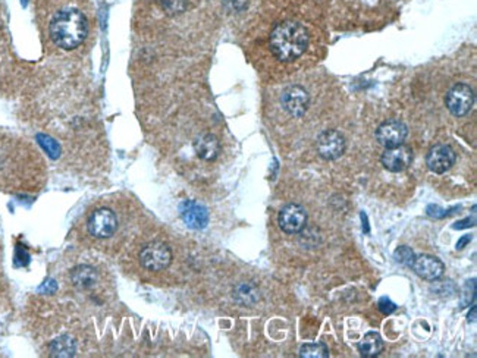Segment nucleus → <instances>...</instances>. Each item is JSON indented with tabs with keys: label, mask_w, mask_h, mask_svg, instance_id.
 I'll return each instance as SVG.
<instances>
[{
	"label": "nucleus",
	"mask_w": 477,
	"mask_h": 358,
	"mask_svg": "<svg viewBox=\"0 0 477 358\" xmlns=\"http://www.w3.org/2000/svg\"><path fill=\"white\" fill-rule=\"evenodd\" d=\"M70 279L73 283L80 290H92L97 283V272L96 268L87 264H81L75 267L73 273H70Z\"/></svg>",
	"instance_id": "obj_15"
},
{
	"label": "nucleus",
	"mask_w": 477,
	"mask_h": 358,
	"mask_svg": "<svg viewBox=\"0 0 477 358\" xmlns=\"http://www.w3.org/2000/svg\"><path fill=\"white\" fill-rule=\"evenodd\" d=\"M413 152L407 146H397L386 149L382 154V165L390 172H402L411 165Z\"/></svg>",
	"instance_id": "obj_10"
},
{
	"label": "nucleus",
	"mask_w": 477,
	"mask_h": 358,
	"mask_svg": "<svg viewBox=\"0 0 477 358\" xmlns=\"http://www.w3.org/2000/svg\"><path fill=\"white\" fill-rule=\"evenodd\" d=\"M278 222L287 234H298L307 225V211L299 204H287L279 211Z\"/></svg>",
	"instance_id": "obj_6"
},
{
	"label": "nucleus",
	"mask_w": 477,
	"mask_h": 358,
	"mask_svg": "<svg viewBox=\"0 0 477 358\" xmlns=\"http://www.w3.org/2000/svg\"><path fill=\"white\" fill-rule=\"evenodd\" d=\"M378 307H379V310H380L383 314H386V316H388V314H391V313H394V311L397 310L395 304H394L390 298H386V297H383V298L379 300Z\"/></svg>",
	"instance_id": "obj_23"
},
{
	"label": "nucleus",
	"mask_w": 477,
	"mask_h": 358,
	"mask_svg": "<svg viewBox=\"0 0 477 358\" xmlns=\"http://www.w3.org/2000/svg\"><path fill=\"white\" fill-rule=\"evenodd\" d=\"M56 290H58V285L53 279H47L39 288V291L43 294H55Z\"/></svg>",
	"instance_id": "obj_25"
},
{
	"label": "nucleus",
	"mask_w": 477,
	"mask_h": 358,
	"mask_svg": "<svg viewBox=\"0 0 477 358\" xmlns=\"http://www.w3.org/2000/svg\"><path fill=\"white\" fill-rule=\"evenodd\" d=\"M347 147L345 138L341 132L328 130L322 132L317 138V152L325 160H337L340 159Z\"/></svg>",
	"instance_id": "obj_7"
},
{
	"label": "nucleus",
	"mask_w": 477,
	"mask_h": 358,
	"mask_svg": "<svg viewBox=\"0 0 477 358\" xmlns=\"http://www.w3.org/2000/svg\"><path fill=\"white\" fill-rule=\"evenodd\" d=\"M476 320V307L471 309V317L469 316V321H474Z\"/></svg>",
	"instance_id": "obj_28"
},
{
	"label": "nucleus",
	"mask_w": 477,
	"mask_h": 358,
	"mask_svg": "<svg viewBox=\"0 0 477 358\" xmlns=\"http://www.w3.org/2000/svg\"><path fill=\"white\" fill-rule=\"evenodd\" d=\"M414 253H413V249L410 247H399L395 249V253H394V259L397 263L402 264V266H411L413 260H414Z\"/></svg>",
	"instance_id": "obj_20"
},
{
	"label": "nucleus",
	"mask_w": 477,
	"mask_h": 358,
	"mask_svg": "<svg viewBox=\"0 0 477 358\" xmlns=\"http://www.w3.org/2000/svg\"><path fill=\"white\" fill-rule=\"evenodd\" d=\"M50 354L55 357H73L75 354V342L63 335L50 344Z\"/></svg>",
	"instance_id": "obj_17"
},
{
	"label": "nucleus",
	"mask_w": 477,
	"mask_h": 358,
	"mask_svg": "<svg viewBox=\"0 0 477 358\" xmlns=\"http://www.w3.org/2000/svg\"><path fill=\"white\" fill-rule=\"evenodd\" d=\"M40 146L44 149V152L51 157V159H58L61 154V147L55 140H51L47 135H39L37 137Z\"/></svg>",
	"instance_id": "obj_19"
},
{
	"label": "nucleus",
	"mask_w": 477,
	"mask_h": 358,
	"mask_svg": "<svg viewBox=\"0 0 477 358\" xmlns=\"http://www.w3.org/2000/svg\"><path fill=\"white\" fill-rule=\"evenodd\" d=\"M194 149H196L197 156L203 160H207V162L215 160L221 150L218 138L211 134H204L199 137L197 141L194 142Z\"/></svg>",
	"instance_id": "obj_14"
},
{
	"label": "nucleus",
	"mask_w": 477,
	"mask_h": 358,
	"mask_svg": "<svg viewBox=\"0 0 477 358\" xmlns=\"http://www.w3.org/2000/svg\"><path fill=\"white\" fill-rule=\"evenodd\" d=\"M284 109L292 116H303L307 111L310 99L306 90L298 85L288 87L280 97Z\"/></svg>",
	"instance_id": "obj_9"
},
{
	"label": "nucleus",
	"mask_w": 477,
	"mask_h": 358,
	"mask_svg": "<svg viewBox=\"0 0 477 358\" xmlns=\"http://www.w3.org/2000/svg\"><path fill=\"white\" fill-rule=\"evenodd\" d=\"M411 267L417 276L426 280H438L440 276L444 275V271H445V266L442 261L433 256H426V254L414 257Z\"/></svg>",
	"instance_id": "obj_12"
},
{
	"label": "nucleus",
	"mask_w": 477,
	"mask_h": 358,
	"mask_svg": "<svg viewBox=\"0 0 477 358\" xmlns=\"http://www.w3.org/2000/svg\"><path fill=\"white\" fill-rule=\"evenodd\" d=\"M163 9L169 15H176L185 11L187 8V0H161Z\"/></svg>",
	"instance_id": "obj_21"
},
{
	"label": "nucleus",
	"mask_w": 477,
	"mask_h": 358,
	"mask_svg": "<svg viewBox=\"0 0 477 358\" xmlns=\"http://www.w3.org/2000/svg\"><path fill=\"white\" fill-rule=\"evenodd\" d=\"M88 24L77 9L61 11L50 23V35L56 46L65 50L78 47L87 37Z\"/></svg>",
	"instance_id": "obj_2"
},
{
	"label": "nucleus",
	"mask_w": 477,
	"mask_h": 358,
	"mask_svg": "<svg viewBox=\"0 0 477 358\" xmlns=\"http://www.w3.org/2000/svg\"><path fill=\"white\" fill-rule=\"evenodd\" d=\"M447 107L454 116H464L467 115L474 103V93L470 85L467 84H457L454 85L447 94Z\"/></svg>",
	"instance_id": "obj_5"
},
{
	"label": "nucleus",
	"mask_w": 477,
	"mask_h": 358,
	"mask_svg": "<svg viewBox=\"0 0 477 358\" xmlns=\"http://www.w3.org/2000/svg\"><path fill=\"white\" fill-rule=\"evenodd\" d=\"M471 241V237L470 235H466V237H463L460 241H458L457 242V249H463L469 242Z\"/></svg>",
	"instance_id": "obj_26"
},
{
	"label": "nucleus",
	"mask_w": 477,
	"mask_h": 358,
	"mask_svg": "<svg viewBox=\"0 0 477 358\" xmlns=\"http://www.w3.org/2000/svg\"><path fill=\"white\" fill-rule=\"evenodd\" d=\"M473 279L469 280L464 286V295H463V300H461V307H467L470 306V302H473L474 297H476V286H473L471 291H470V285H471Z\"/></svg>",
	"instance_id": "obj_22"
},
{
	"label": "nucleus",
	"mask_w": 477,
	"mask_h": 358,
	"mask_svg": "<svg viewBox=\"0 0 477 358\" xmlns=\"http://www.w3.org/2000/svg\"><path fill=\"white\" fill-rule=\"evenodd\" d=\"M87 228L94 238H109L118 228L116 214L108 207L97 209L88 218Z\"/></svg>",
	"instance_id": "obj_4"
},
{
	"label": "nucleus",
	"mask_w": 477,
	"mask_h": 358,
	"mask_svg": "<svg viewBox=\"0 0 477 358\" xmlns=\"http://www.w3.org/2000/svg\"><path fill=\"white\" fill-rule=\"evenodd\" d=\"M473 225H474L473 221H470V218H469L463 222H458L457 225H454V229H463V228H469V226H473Z\"/></svg>",
	"instance_id": "obj_27"
},
{
	"label": "nucleus",
	"mask_w": 477,
	"mask_h": 358,
	"mask_svg": "<svg viewBox=\"0 0 477 358\" xmlns=\"http://www.w3.org/2000/svg\"><path fill=\"white\" fill-rule=\"evenodd\" d=\"M30 261V256L28 253L25 252V249L21 247V245H18V249H16V266H27Z\"/></svg>",
	"instance_id": "obj_24"
},
{
	"label": "nucleus",
	"mask_w": 477,
	"mask_h": 358,
	"mask_svg": "<svg viewBox=\"0 0 477 358\" xmlns=\"http://www.w3.org/2000/svg\"><path fill=\"white\" fill-rule=\"evenodd\" d=\"M359 351L366 358L378 357L383 351V341L379 333L368 332L359 344Z\"/></svg>",
	"instance_id": "obj_16"
},
{
	"label": "nucleus",
	"mask_w": 477,
	"mask_h": 358,
	"mask_svg": "<svg viewBox=\"0 0 477 358\" xmlns=\"http://www.w3.org/2000/svg\"><path fill=\"white\" fill-rule=\"evenodd\" d=\"M309 46V32L298 23L285 21L271 32V50L282 62H292L303 55Z\"/></svg>",
	"instance_id": "obj_1"
},
{
	"label": "nucleus",
	"mask_w": 477,
	"mask_h": 358,
	"mask_svg": "<svg viewBox=\"0 0 477 358\" xmlns=\"http://www.w3.org/2000/svg\"><path fill=\"white\" fill-rule=\"evenodd\" d=\"M299 357L303 358H326L329 351L323 344H306L299 350Z\"/></svg>",
	"instance_id": "obj_18"
},
{
	"label": "nucleus",
	"mask_w": 477,
	"mask_h": 358,
	"mask_svg": "<svg viewBox=\"0 0 477 358\" xmlns=\"http://www.w3.org/2000/svg\"><path fill=\"white\" fill-rule=\"evenodd\" d=\"M407 127L399 121H386L383 122L376 131V140L379 144L390 149L401 146L402 142L407 138Z\"/></svg>",
	"instance_id": "obj_8"
},
{
	"label": "nucleus",
	"mask_w": 477,
	"mask_h": 358,
	"mask_svg": "<svg viewBox=\"0 0 477 358\" xmlns=\"http://www.w3.org/2000/svg\"><path fill=\"white\" fill-rule=\"evenodd\" d=\"M181 218L185 222V225L191 229H204L209 223V211L204 206L196 203V202H184L180 206Z\"/></svg>",
	"instance_id": "obj_13"
},
{
	"label": "nucleus",
	"mask_w": 477,
	"mask_h": 358,
	"mask_svg": "<svg viewBox=\"0 0 477 358\" xmlns=\"http://www.w3.org/2000/svg\"><path fill=\"white\" fill-rule=\"evenodd\" d=\"M455 163V152L447 144H436L426 157L428 168L435 173H444Z\"/></svg>",
	"instance_id": "obj_11"
},
{
	"label": "nucleus",
	"mask_w": 477,
	"mask_h": 358,
	"mask_svg": "<svg viewBox=\"0 0 477 358\" xmlns=\"http://www.w3.org/2000/svg\"><path fill=\"white\" fill-rule=\"evenodd\" d=\"M140 261L141 266L147 268V271L151 272L165 271L172 261V253L165 242L153 241L141 249Z\"/></svg>",
	"instance_id": "obj_3"
}]
</instances>
